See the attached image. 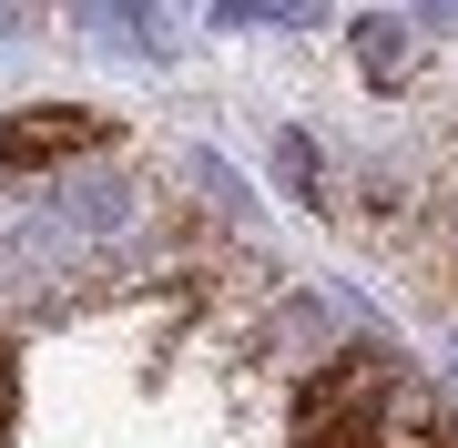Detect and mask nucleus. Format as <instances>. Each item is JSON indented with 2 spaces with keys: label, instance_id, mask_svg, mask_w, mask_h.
<instances>
[{
  "label": "nucleus",
  "instance_id": "nucleus-5",
  "mask_svg": "<svg viewBox=\"0 0 458 448\" xmlns=\"http://www.w3.org/2000/svg\"><path fill=\"white\" fill-rule=\"evenodd\" d=\"M0 438H11V347H0Z\"/></svg>",
  "mask_w": 458,
  "mask_h": 448
},
{
  "label": "nucleus",
  "instance_id": "nucleus-2",
  "mask_svg": "<svg viewBox=\"0 0 458 448\" xmlns=\"http://www.w3.org/2000/svg\"><path fill=\"white\" fill-rule=\"evenodd\" d=\"M123 123L113 113H82V102H41V113H11L0 123V173H62L82 153H113Z\"/></svg>",
  "mask_w": 458,
  "mask_h": 448
},
{
  "label": "nucleus",
  "instance_id": "nucleus-3",
  "mask_svg": "<svg viewBox=\"0 0 458 448\" xmlns=\"http://www.w3.org/2000/svg\"><path fill=\"white\" fill-rule=\"evenodd\" d=\"M346 41H357V62H367V82H387V92L408 82V72H397V62H408V31H397L387 11H367V21H357V31H346Z\"/></svg>",
  "mask_w": 458,
  "mask_h": 448
},
{
  "label": "nucleus",
  "instance_id": "nucleus-4",
  "mask_svg": "<svg viewBox=\"0 0 458 448\" xmlns=\"http://www.w3.org/2000/svg\"><path fill=\"white\" fill-rule=\"evenodd\" d=\"M225 21H316V0H225Z\"/></svg>",
  "mask_w": 458,
  "mask_h": 448
},
{
  "label": "nucleus",
  "instance_id": "nucleus-1",
  "mask_svg": "<svg viewBox=\"0 0 458 448\" xmlns=\"http://www.w3.org/2000/svg\"><path fill=\"white\" fill-rule=\"evenodd\" d=\"M285 448H448V408L408 357L346 347L285 408Z\"/></svg>",
  "mask_w": 458,
  "mask_h": 448
}]
</instances>
